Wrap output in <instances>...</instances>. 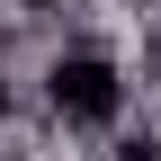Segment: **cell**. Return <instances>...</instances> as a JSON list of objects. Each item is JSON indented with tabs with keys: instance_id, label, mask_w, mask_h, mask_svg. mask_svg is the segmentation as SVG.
Wrapping results in <instances>:
<instances>
[{
	"instance_id": "obj_1",
	"label": "cell",
	"mask_w": 161,
	"mask_h": 161,
	"mask_svg": "<svg viewBox=\"0 0 161 161\" xmlns=\"http://www.w3.org/2000/svg\"><path fill=\"white\" fill-rule=\"evenodd\" d=\"M45 108H54V125H72V134H108L116 116H125V63H116L108 45H63L45 63Z\"/></svg>"
},
{
	"instance_id": "obj_2",
	"label": "cell",
	"mask_w": 161,
	"mask_h": 161,
	"mask_svg": "<svg viewBox=\"0 0 161 161\" xmlns=\"http://www.w3.org/2000/svg\"><path fill=\"white\" fill-rule=\"evenodd\" d=\"M18 9H27V18H45V9H63V0H18Z\"/></svg>"
},
{
	"instance_id": "obj_3",
	"label": "cell",
	"mask_w": 161,
	"mask_h": 161,
	"mask_svg": "<svg viewBox=\"0 0 161 161\" xmlns=\"http://www.w3.org/2000/svg\"><path fill=\"white\" fill-rule=\"evenodd\" d=\"M0 125H9V72H0Z\"/></svg>"
}]
</instances>
